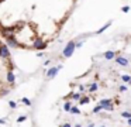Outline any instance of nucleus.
<instances>
[{"label": "nucleus", "instance_id": "obj_2", "mask_svg": "<svg viewBox=\"0 0 131 127\" xmlns=\"http://www.w3.org/2000/svg\"><path fill=\"white\" fill-rule=\"evenodd\" d=\"M79 0H0V37L23 51H44L62 34Z\"/></svg>", "mask_w": 131, "mask_h": 127}, {"label": "nucleus", "instance_id": "obj_3", "mask_svg": "<svg viewBox=\"0 0 131 127\" xmlns=\"http://www.w3.org/2000/svg\"><path fill=\"white\" fill-rule=\"evenodd\" d=\"M14 62L7 42L0 37V97L6 96L14 87Z\"/></svg>", "mask_w": 131, "mask_h": 127}, {"label": "nucleus", "instance_id": "obj_1", "mask_svg": "<svg viewBox=\"0 0 131 127\" xmlns=\"http://www.w3.org/2000/svg\"><path fill=\"white\" fill-rule=\"evenodd\" d=\"M58 127H131V33L104 41L68 83Z\"/></svg>", "mask_w": 131, "mask_h": 127}]
</instances>
